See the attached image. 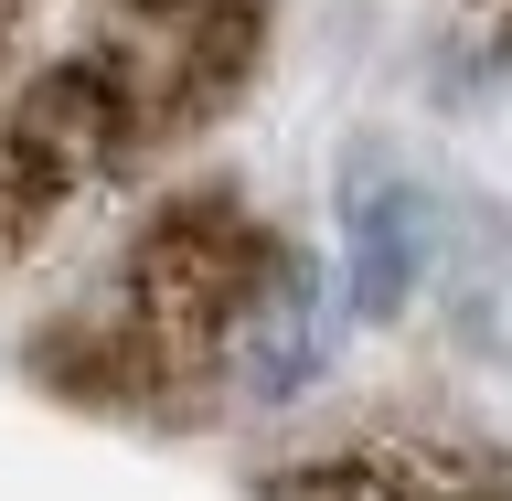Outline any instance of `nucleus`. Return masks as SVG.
Returning a JSON list of instances; mask_svg holds the SVG:
<instances>
[{"label":"nucleus","instance_id":"f257e3e1","mask_svg":"<svg viewBox=\"0 0 512 501\" xmlns=\"http://www.w3.org/2000/svg\"><path fill=\"white\" fill-rule=\"evenodd\" d=\"M342 288L310 246L267 235L235 203H182L139 235L107 320V363L160 395H224V406H288L331 374Z\"/></svg>","mask_w":512,"mask_h":501},{"label":"nucleus","instance_id":"f03ea898","mask_svg":"<svg viewBox=\"0 0 512 501\" xmlns=\"http://www.w3.org/2000/svg\"><path fill=\"white\" fill-rule=\"evenodd\" d=\"M427 246H438V214L427 192L395 171V160H352L342 171V310L352 320H395L427 278Z\"/></svg>","mask_w":512,"mask_h":501},{"label":"nucleus","instance_id":"7ed1b4c3","mask_svg":"<svg viewBox=\"0 0 512 501\" xmlns=\"http://www.w3.org/2000/svg\"><path fill=\"white\" fill-rule=\"evenodd\" d=\"M288 501H512V480L470 448H363V459H331V470H288Z\"/></svg>","mask_w":512,"mask_h":501}]
</instances>
